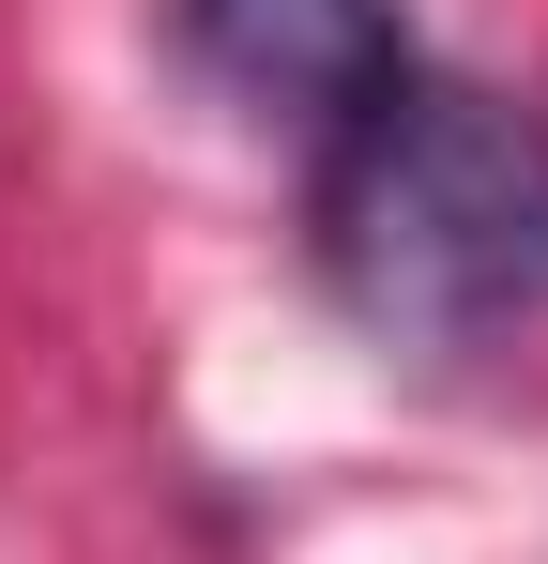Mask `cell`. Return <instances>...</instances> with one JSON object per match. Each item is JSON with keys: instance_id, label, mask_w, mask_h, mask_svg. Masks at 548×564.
Returning <instances> with one entry per match:
<instances>
[{"instance_id": "obj_1", "label": "cell", "mask_w": 548, "mask_h": 564, "mask_svg": "<svg viewBox=\"0 0 548 564\" xmlns=\"http://www.w3.org/2000/svg\"><path fill=\"white\" fill-rule=\"evenodd\" d=\"M320 275L396 351H472L548 305V107L487 77H381L320 169Z\"/></svg>"}, {"instance_id": "obj_2", "label": "cell", "mask_w": 548, "mask_h": 564, "mask_svg": "<svg viewBox=\"0 0 548 564\" xmlns=\"http://www.w3.org/2000/svg\"><path fill=\"white\" fill-rule=\"evenodd\" d=\"M183 31H198V62H213L229 93L320 107V122H351L381 77H412L396 0H183Z\"/></svg>"}]
</instances>
